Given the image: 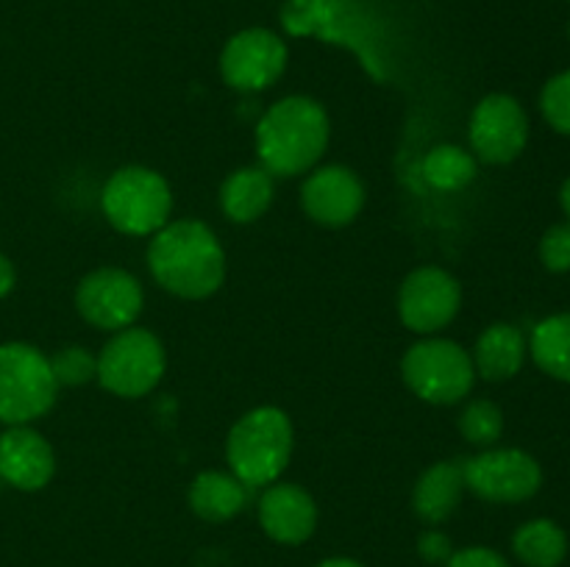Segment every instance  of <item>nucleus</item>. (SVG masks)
Here are the masks:
<instances>
[{
	"label": "nucleus",
	"instance_id": "nucleus-32",
	"mask_svg": "<svg viewBox=\"0 0 570 567\" xmlns=\"http://www.w3.org/2000/svg\"><path fill=\"white\" fill-rule=\"evenodd\" d=\"M560 203H562V211L570 217V176L566 178V183H562L560 189Z\"/></svg>",
	"mask_w": 570,
	"mask_h": 567
},
{
	"label": "nucleus",
	"instance_id": "nucleus-8",
	"mask_svg": "<svg viewBox=\"0 0 570 567\" xmlns=\"http://www.w3.org/2000/svg\"><path fill=\"white\" fill-rule=\"evenodd\" d=\"M462 478L488 504H523L543 487V467L521 448H484L462 461Z\"/></svg>",
	"mask_w": 570,
	"mask_h": 567
},
{
	"label": "nucleus",
	"instance_id": "nucleus-1",
	"mask_svg": "<svg viewBox=\"0 0 570 567\" xmlns=\"http://www.w3.org/2000/svg\"><path fill=\"white\" fill-rule=\"evenodd\" d=\"M148 270L165 292L204 300L223 287L226 253L206 222L173 220L150 239Z\"/></svg>",
	"mask_w": 570,
	"mask_h": 567
},
{
	"label": "nucleus",
	"instance_id": "nucleus-10",
	"mask_svg": "<svg viewBox=\"0 0 570 567\" xmlns=\"http://www.w3.org/2000/svg\"><path fill=\"white\" fill-rule=\"evenodd\" d=\"M471 148L484 165H510L527 150L529 117L512 94L493 92L476 103L468 126Z\"/></svg>",
	"mask_w": 570,
	"mask_h": 567
},
{
	"label": "nucleus",
	"instance_id": "nucleus-15",
	"mask_svg": "<svg viewBox=\"0 0 570 567\" xmlns=\"http://www.w3.org/2000/svg\"><path fill=\"white\" fill-rule=\"evenodd\" d=\"M56 472V454L48 439L31 426H9L0 434V476L20 493L48 487Z\"/></svg>",
	"mask_w": 570,
	"mask_h": 567
},
{
	"label": "nucleus",
	"instance_id": "nucleus-21",
	"mask_svg": "<svg viewBox=\"0 0 570 567\" xmlns=\"http://www.w3.org/2000/svg\"><path fill=\"white\" fill-rule=\"evenodd\" d=\"M512 554L527 567H560L568 556V534L549 517L529 520L512 534Z\"/></svg>",
	"mask_w": 570,
	"mask_h": 567
},
{
	"label": "nucleus",
	"instance_id": "nucleus-3",
	"mask_svg": "<svg viewBox=\"0 0 570 567\" xmlns=\"http://www.w3.org/2000/svg\"><path fill=\"white\" fill-rule=\"evenodd\" d=\"M293 422L276 406H259L239 417L226 439V459L248 489L271 487L287 470L293 456Z\"/></svg>",
	"mask_w": 570,
	"mask_h": 567
},
{
	"label": "nucleus",
	"instance_id": "nucleus-5",
	"mask_svg": "<svg viewBox=\"0 0 570 567\" xmlns=\"http://www.w3.org/2000/svg\"><path fill=\"white\" fill-rule=\"evenodd\" d=\"M100 206L111 226L131 237H150L170 222L173 192L170 183L150 167L128 165L111 172L106 181Z\"/></svg>",
	"mask_w": 570,
	"mask_h": 567
},
{
	"label": "nucleus",
	"instance_id": "nucleus-34",
	"mask_svg": "<svg viewBox=\"0 0 570 567\" xmlns=\"http://www.w3.org/2000/svg\"><path fill=\"white\" fill-rule=\"evenodd\" d=\"M568 31H570V26H568Z\"/></svg>",
	"mask_w": 570,
	"mask_h": 567
},
{
	"label": "nucleus",
	"instance_id": "nucleus-35",
	"mask_svg": "<svg viewBox=\"0 0 570 567\" xmlns=\"http://www.w3.org/2000/svg\"><path fill=\"white\" fill-rule=\"evenodd\" d=\"M568 3H570V0H568Z\"/></svg>",
	"mask_w": 570,
	"mask_h": 567
},
{
	"label": "nucleus",
	"instance_id": "nucleus-24",
	"mask_svg": "<svg viewBox=\"0 0 570 567\" xmlns=\"http://www.w3.org/2000/svg\"><path fill=\"white\" fill-rule=\"evenodd\" d=\"M456 426H460V434L471 445H476V448H493L501 439V434H504V411L493 400L476 398L462 409Z\"/></svg>",
	"mask_w": 570,
	"mask_h": 567
},
{
	"label": "nucleus",
	"instance_id": "nucleus-20",
	"mask_svg": "<svg viewBox=\"0 0 570 567\" xmlns=\"http://www.w3.org/2000/svg\"><path fill=\"white\" fill-rule=\"evenodd\" d=\"M189 509L206 523H226L248 504V487L234 472L206 470L189 484Z\"/></svg>",
	"mask_w": 570,
	"mask_h": 567
},
{
	"label": "nucleus",
	"instance_id": "nucleus-19",
	"mask_svg": "<svg viewBox=\"0 0 570 567\" xmlns=\"http://www.w3.org/2000/svg\"><path fill=\"white\" fill-rule=\"evenodd\" d=\"M273 195H276V183L265 167H243L223 181L220 209L232 222L248 226L271 209Z\"/></svg>",
	"mask_w": 570,
	"mask_h": 567
},
{
	"label": "nucleus",
	"instance_id": "nucleus-25",
	"mask_svg": "<svg viewBox=\"0 0 570 567\" xmlns=\"http://www.w3.org/2000/svg\"><path fill=\"white\" fill-rule=\"evenodd\" d=\"M50 370L59 387H81L98 378V356L81 345H67L50 356Z\"/></svg>",
	"mask_w": 570,
	"mask_h": 567
},
{
	"label": "nucleus",
	"instance_id": "nucleus-17",
	"mask_svg": "<svg viewBox=\"0 0 570 567\" xmlns=\"http://www.w3.org/2000/svg\"><path fill=\"white\" fill-rule=\"evenodd\" d=\"M527 354L529 342L521 328L510 326V322H493L479 334L471 356L473 370L484 381H510L521 372Z\"/></svg>",
	"mask_w": 570,
	"mask_h": 567
},
{
	"label": "nucleus",
	"instance_id": "nucleus-31",
	"mask_svg": "<svg viewBox=\"0 0 570 567\" xmlns=\"http://www.w3.org/2000/svg\"><path fill=\"white\" fill-rule=\"evenodd\" d=\"M315 567H365V565H362V561H356V559H348V556H332V559L317 561Z\"/></svg>",
	"mask_w": 570,
	"mask_h": 567
},
{
	"label": "nucleus",
	"instance_id": "nucleus-33",
	"mask_svg": "<svg viewBox=\"0 0 570 567\" xmlns=\"http://www.w3.org/2000/svg\"><path fill=\"white\" fill-rule=\"evenodd\" d=\"M0 487H3V476H0Z\"/></svg>",
	"mask_w": 570,
	"mask_h": 567
},
{
	"label": "nucleus",
	"instance_id": "nucleus-22",
	"mask_svg": "<svg viewBox=\"0 0 570 567\" xmlns=\"http://www.w3.org/2000/svg\"><path fill=\"white\" fill-rule=\"evenodd\" d=\"M529 354L546 376L570 384V311L546 317L534 326Z\"/></svg>",
	"mask_w": 570,
	"mask_h": 567
},
{
	"label": "nucleus",
	"instance_id": "nucleus-7",
	"mask_svg": "<svg viewBox=\"0 0 570 567\" xmlns=\"http://www.w3.org/2000/svg\"><path fill=\"white\" fill-rule=\"evenodd\" d=\"M167 370L165 345L148 328H122L98 354V381L117 398H142Z\"/></svg>",
	"mask_w": 570,
	"mask_h": 567
},
{
	"label": "nucleus",
	"instance_id": "nucleus-2",
	"mask_svg": "<svg viewBox=\"0 0 570 567\" xmlns=\"http://www.w3.org/2000/svg\"><path fill=\"white\" fill-rule=\"evenodd\" d=\"M256 156L273 178H295L321 161L328 145V115L317 100L293 94L262 115Z\"/></svg>",
	"mask_w": 570,
	"mask_h": 567
},
{
	"label": "nucleus",
	"instance_id": "nucleus-4",
	"mask_svg": "<svg viewBox=\"0 0 570 567\" xmlns=\"http://www.w3.org/2000/svg\"><path fill=\"white\" fill-rule=\"evenodd\" d=\"M56 395L50 356L28 342L0 345V422L28 426L53 409Z\"/></svg>",
	"mask_w": 570,
	"mask_h": 567
},
{
	"label": "nucleus",
	"instance_id": "nucleus-9",
	"mask_svg": "<svg viewBox=\"0 0 570 567\" xmlns=\"http://www.w3.org/2000/svg\"><path fill=\"white\" fill-rule=\"evenodd\" d=\"M145 292L137 276L120 267H100L81 278L76 289V309L89 326L100 331H122L137 322Z\"/></svg>",
	"mask_w": 570,
	"mask_h": 567
},
{
	"label": "nucleus",
	"instance_id": "nucleus-18",
	"mask_svg": "<svg viewBox=\"0 0 570 567\" xmlns=\"http://www.w3.org/2000/svg\"><path fill=\"white\" fill-rule=\"evenodd\" d=\"M462 493H465V478H462V465L456 461H438L417 478L412 489V511L429 526H440L449 520L460 506Z\"/></svg>",
	"mask_w": 570,
	"mask_h": 567
},
{
	"label": "nucleus",
	"instance_id": "nucleus-23",
	"mask_svg": "<svg viewBox=\"0 0 570 567\" xmlns=\"http://www.w3.org/2000/svg\"><path fill=\"white\" fill-rule=\"evenodd\" d=\"M476 156L462 150L460 145H438L423 159V181L438 192H456L476 178Z\"/></svg>",
	"mask_w": 570,
	"mask_h": 567
},
{
	"label": "nucleus",
	"instance_id": "nucleus-26",
	"mask_svg": "<svg viewBox=\"0 0 570 567\" xmlns=\"http://www.w3.org/2000/svg\"><path fill=\"white\" fill-rule=\"evenodd\" d=\"M540 111L557 133L570 137V70L557 72L546 81L540 92Z\"/></svg>",
	"mask_w": 570,
	"mask_h": 567
},
{
	"label": "nucleus",
	"instance_id": "nucleus-27",
	"mask_svg": "<svg viewBox=\"0 0 570 567\" xmlns=\"http://www.w3.org/2000/svg\"><path fill=\"white\" fill-rule=\"evenodd\" d=\"M540 261L549 272H570V220L557 222L543 233Z\"/></svg>",
	"mask_w": 570,
	"mask_h": 567
},
{
	"label": "nucleus",
	"instance_id": "nucleus-16",
	"mask_svg": "<svg viewBox=\"0 0 570 567\" xmlns=\"http://www.w3.org/2000/svg\"><path fill=\"white\" fill-rule=\"evenodd\" d=\"M259 526L273 543H306L317 528L315 498L298 484H271L259 498Z\"/></svg>",
	"mask_w": 570,
	"mask_h": 567
},
{
	"label": "nucleus",
	"instance_id": "nucleus-13",
	"mask_svg": "<svg viewBox=\"0 0 570 567\" xmlns=\"http://www.w3.org/2000/svg\"><path fill=\"white\" fill-rule=\"evenodd\" d=\"M282 26L293 37L315 33V37H323L326 42L332 39V42L351 44L371 64V56L365 50V44L371 42L367 28L360 20V14H356L351 0H287L282 6Z\"/></svg>",
	"mask_w": 570,
	"mask_h": 567
},
{
	"label": "nucleus",
	"instance_id": "nucleus-29",
	"mask_svg": "<svg viewBox=\"0 0 570 567\" xmlns=\"http://www.w3.org/2000/svg\"><path fill=\"white\" fill-rule=\"evenodd\" d=\"M417 554L429 565H445L451 559V554H454V548H451L449 534L438 531V528H429V531H423L417 537Z\"/></svg>",
	"mask_w": 570,
	"mask_h": 567
},
{
	"label": "nucleus",
	"instance_id": "nucleus-30",
	"mask_svg": "<svg viewBox=\"0 0 570 567\" xmlns=\"http://www.w3.org/2000/svg\"><path fill=\"white\" fill-rule=\"evenodd\" d=\"M14 284H17L14 265H11L9 256L0 253V300H3L11 289H14Z\"/></svg>",
	"mask_w": 570,
	"mask_h": 567
},
{
	"label": "nucleus",
	"instance_id": "nucleus-12",
	"mask_svg": "<svg viewBox=\"0 0 570 567\" xmlns=\"http://www.w3.org/2000/svg\"><path fill=\"white\" fill-rule=\"evenodd\" d=\"M460 306L462 289L449 270L417 267L401 284L399 315L412 334H438L454 320Z\"/></svg>",
	"mask_w": 570,
	"mask_h": 567
},
{
	"label": "nucleus",
	"instance_id": "nucleus-11",
	"mask_svg": "<svg viewBox=\"0 0 570 567\" xmlns=\"http://www.w3.org/2000/svg\"><path fill=\"white\" fill-rule=\"evenodd\" d=\"M287 44L267 28L234 33L220 53L223 81L237 92H262L287 70Z\"/></svg>",
	"mask_w": 570,
	"mask_h": 567
},
{
	"label": "nucleus",
	"instance_id": "nucleus-14",
	"mask_svg": "<svg viewBox=\"0 0 570 567\" xmlns=\"http://www.w3.org/2000/svg\"><path fill=\"white\" fill-rule=\"evenodd\" d=\"M301 206L317 226L343 228L360 217L365 206V183L343 165L317 167L301 187Z\"/></svg>",
	"mask_w": 570,
	"mask_h": 567
},
{
	"label": "nucleus",
	"instance_id": "nucleus-6",
	"mask_svg": "<svg viewBox=\"0 0 570 567\" xmlns=\"http://www.w3.org/2000/svg\"><path fill=\"white\" fill-rule=\"evenodd\" d=\"M401 376L417 398L434 406L460 404L476 381L471 354L462 345L438 337L423 339L406 350Z\"/></svg>",
	"mask_w": 570,
	"mask_h": 567
},
{
	"label": "nucleus",
	"instance_id": "nucleus-28",
	"mask_svg": "<svg viewBox=\"0 0 570 567\" xmlns=\"http://www.w3.org/2000/svg\"><path fill=\"white\" fill-rule=\"evenodd\" d=\"M445 567H510V561L493 548H484V545H471V548H462L451 554V559L445 561Z\"/></svg>",
	"mask_w": 570,
	"mask_h": 567
}]
</instances>
